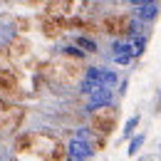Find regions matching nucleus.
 Segmentation results:
<instances>
[{"label": "nucleus", "mask_w": 161, "mask_h": 161, "mask_svg": "<svg viewBox=\"0 0 161 161\" xmlns=\"http://www.w3.org/2000/svg\"><path fill=\"white\" fill-rule=\"evenodd\" d=\"M67 154H69V161H87V156L92 154V149H89V144L82 139H75L69 141V146H67Z\"/></svg>", "instance_id": "f257e3e1"}, {"label": "nucleus", "mask_w": 161, "mask_h": 161, "mask_svg": "<svg viewBox=\"0 0 161 161\" xmlns=\"http://www.w3.org/2000/svg\"><path fill=\"white\" fill-rule=\"evenodd\" d=\"M109 102H112V89H107V87H97V89L89 94V104H87V109L94 112V109L107 107Z\"/></svg>", "instance_id": "f03ea898"}, {"label": "nucleus", "mask_w": 161, "mask_h": 161, "mask_svg": "<svg viewBox=\"0 0 161 161\" xmlns=\"http://www.w3.org/2000/svg\"><path fill=\"white\" fill-rule=\"evenodd\" d=\"M136 10H139L141 20H154V18L159 15V3H141Z\"/></svg>", "instance_id": "7ed1b4c3"}, {"label": "nucleus", "mask_w": 161, "mask_h": 161, "mask_svg": "<svg viewBox=\"0 0 161 161\" xmlns=\"http://www.w3.org/2000/svg\"><path fill=\"white\" fill-rule=\"evenodd\" d=\"M119 55H131V57H134L131 42H114V45H112V57H119Z\"/></svg>", "instance_id": "20e7f679"}, {"label": "nucleus", "mask_w": 161, "mask_h": 161, "mask_svg": "<svg viewBox=\"0 0 161 161\" xmlns=\"http://www.w3.org/2000/svg\"><path fill=\"white\" fill-rule=\"evenodd\" d=\"M75 42H77V47H80L82 52H97V42L89 40V37H84V35H80Z\"/></svg>", "instance_id": "39448f33"}, {"label": "nucleus", "mask_w": 161, "mask_h": 161, "mask_svg": "<svg viewBox=\"0 0 161 161\" xmlns=\"http://www.w3.org/2000/svg\"><path fill=\"white\" fill-rule=\"evenodd\" d=\"M84 80L92 82L94 87H102V67H89L87 75H84Z\"/></svg>", "instance_id": "423d86ee"}, {"label": "nucleus", "mask_w": 161, "mask_h": 161, "mask_svg": "<svg viewBox=\"0 0 161 161\" xmlns=\"http://www.w3.org/2000/svg\"><path fill=\"white\" fill-rule=\"evenodd\" d=\"M114 84H117V72H112V69H102V87L112 89Z\"/></svg>", "instance_id": "0eeeda50"}, {"label": "nucleus", "mask_w": 161, "mask_h": 161, "mask_svg": "<svg viewBox=\"0 0 161 161\" xmlns=\"http://www.w3.org/2000/svg\"><path fill=\"white\" fill-rule=\"evenodd\" d=\"M141 144H144V134H136V136L131 139V144H129V149H126V151H129V156H134V154L139 151Z\"/></svg>", "instance_id": "6e6552de"}, {"label": "nucleus", "mask_w": 161, "mask_h": 161, "mask_svg": "<svg viewBox=\"0 0 161 161\" xmlns=\"http://www.w3.org/2000/svg\"><path fill=\"white\" fill-rule=\"evenodd\" d=\"M136 126H139V114H136V117H131V119H129L126 124H124V136H131Z\"/></svg>", "instance_id": "1a4fd4ad"}, {"label": "nucleus", "mask_w": 161, "mask_h": 161, "mask_svg": "<svg viewBox=\"0 0 161 161\" xmlns=\"http://www.w3.org/2000/svg\"><path fill=\"white\" fill-rule=\"evenodd\" d=\"M144 47H146V37H144V35L134 37V42H131V50H134V55H141V52H144Z\"/></svg>", "instance_id": "9d476101"}, {"label": "nucleus", "mask_w": 161, "mask_h": 161, "mask_svg": "<svg viewBox=\"0 0 161 161\" xmlns=\"http://www.w3.org/2000/svg\"><path fill=\"white\" fill-rule=\"evenodd\" d=\"M114 62H117V64H129V62H131V55H119V57H114Z\"/></svg>", "instance_id": "9b49d317"}, {"label": "nucleus", "mask_w": 161, "mask_h": 161, "mask_svg": "<svg viewBox=\"0 0 161 161\" xmlns=\"http://www.w3.org/2000/svg\"><path fill=\"white\" fill-rule=\"evenodd\" d=\"M62 50H64L67 55H75V57H82V55H84V52H82V50H77V47H62Z\"/></svg>", "instance_id": "f8f14e48"}, {"label": "nucleus", "mask_w": 161, "mask_h": 161, "mask_svg": "<svg viewBox=\"0 0 161 161\" xmlns=\"http://www.w3.org/2000/svg\"><path fill=\"white\" fill-rule=\"evenodd\" d=\"M67 161H69V159H67Z\"/></svg>", "instance_id": "ddd939ff"}]
</instances>
